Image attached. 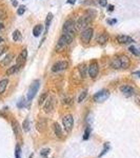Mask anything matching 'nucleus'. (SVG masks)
Here are the masks:
<instances>
[{"label": "nucleus", "mask_w": 140, "mask_h": 158, "mask_svg": "<svg viewBox=\"0 0 140 158\" xmlns=\"http://www.w3.org/2000/svg\"><path fill=\"white\" fill-rule=\"evenodd\" d=\"M74 39V36L71 35V34H67V33H63L62 35L60 36L59 38L58 42H57V46H56V50L57 51H60L62 50L63 48H65L67 46L71 44L73 42Z\"/></svg>", "instance_id": "1"}, {"label": "nucleus", "mask_w": 140, "mask_h": 158, "mask_svg": "<svg viewBox=\"0 0 140 158\" xmlns=\"http://www.w3.org/2000/svg\"><path fill=\"white\" fill-rule=\"evenodd\" d=\"M62 31L63 33H67V34H71V35H75L76 31H77V27H76V23L74 20L72 19H69L64 22L62 27Z\"/></svg>", "instance_id": "2"}, {"label": "nucleus", "mask_w": 140, "mask_h": 158, "mask_svg": "<svg viewBox=\"0 0 140 158\" xmlns=\"http://www.w3.org/2000/svg\"><path fill=\"white\" fill-rule=\"evenodd\" d=\"M91 22H92L91 16H81L76 21V27H77V30H84L90 25Z\"/></svg>", "instance_id": "3"}, {"label": "nucleus", "mask_w": 140, "mask_h": 158, "mask_svg": "<svg viewBox=\"0 0 140 158\" xmlns=\"http://www.w3.org/2000/svg\"><path fill=\"white\" fill-rule=\"evenodd\" d=\"M98 73H99L98 62H97V60H92L88 68V74L90 75V77L92 79H95L98 76Z\"/></svg>", "instance_id": "4"}, {"label": "nucleus", "mask_w": 140, "mask_h": 158, "mask_svg": "<svg viewBox=\"0 0 140 158\" xmlns=\"http://www.w3.org/2000/svg\"><path fill=\"white\" fill-rule=\"evenodd\" d=\"M39 85H40V81L39 80H35L29 87V91H27V101H31L33 100V98L36 96V93L39 90Z\"/></svg>", "instance_id": "5"}, {"label": "nucleus", "mask_w": 140, "mask_h": 158, "mask_svg": "<svg viewBox=\"0 0 140 158\" xmlns=\"http://www.w3.org/2000/svg\"><path fill=\"white\" fill-rule=\"evenodd\" d=\"M93 34H94V30L93 27H86L83 31L81 32V35H80V38H81V41L83 43H90L91 39L93 37Z\"/></svg>", "instance_id": "6"}, {"label": "nucleus", "mask_w": 140, "mask_h": 158, "mask_svg": "<svg viewBox=\"0 0 140 158\" xmlns=\"http://www.w3.org/2000/svg\"><path fill=\"white\" fill-rule=\"evenodd\" d=\"M109 97H110V92L107 90H101V91L97 92L93 98H94V101L96 102H104Z\"/></svg>", "instance_id": "7"}, {"label": "nucleus", "mask_w": 140, "mask_h": 158, "mask_svg": "<svg viewBox=\"0 0 140 158\" xmlns=\"http://www.w3.org/2000/svg\"><path fill=\"white\" fill-rule=\"evenodd\" d=\"M69 68V62L65 60L57 61L56 63H54L52 67V72L54 73H59V72H62L64 70H67Z\"/></svg>", "instance_id": "8"}, {"label": "nucleus", "mask_w": 140, "mask_h": 158, "mask_svg": "<svg viewBox=\"0 0 140 158\" xmlns=\"http://www.w3.org/2000/svg\"><path fill=\"white\" fill-rule=\"evenodd\" d=\"M62 123H63V127H64V130L67 132H71L72 129H73V125H74V118L72 115L67 114L65 115L64 117L62 118Z\"/></svg>", "instance_id": "9"}, {"label": "nucleus", "mask_w": 140, "mask_h": 158, "mask_svg": "<svg viewBox=\"0 0 140 158\" xmlns=\"http://www.w3.org/2000/svg\"><path fill=\"white\" fill-rule=\"evenodd\" d=\"M120 91H121V93L126 97H131V96L135 95V90L131 85H122L120 87Z\"/></svg>", "instance_id": "10"}, {"label": "nucleus", "mask_w": 140, "mask_h": 158, "mask_svg": "<svg viewBox=\"0 0 140 158\" xmlns=\"http://www.w3.org/2000/svg\"><path fill=\"white\" fill-rule=\"evenodd\" d=\"M117 41L120 44H129L134 42V40H133L132 37H130L128 35H119L117 36Z\"/></svg>", "instance_id": "11"}, {"label": "nucleus", "mask_w": 140, "mask_h": 158, "mask_svg": "<svg viewBox=\"0 0 140 158\" xmlns=\"http://www.w3.org/2000/svg\"><path fill=\"white\" fill-rule=\"evenodd\" d=\"M53 109H54V98L50 97L48 99H46L45 104H44V106H43V110L45 113H50V112H52Z\"/></svg>", "instance_id": "12"}, {"label": "nucleus", "mask_w": 140, "mask_h": 158, "mask_svg": "<svg viewBox=\"0 0 140 158\" xmlns=\"http://www.w3.org/2000/svg\"><path fill=\"white\" fill-rule=\"evenodd\" d=\"M120 62H121V69H129L131 65V60L126 55H120Z\"/></svg>", "instance_id": "13"}, {"label": "nucleus", "mask_w": 140, "mask_h": 158, "mask_svg": "<svg viewBox=\"0 0 140 158\" xmlns=\"http://www.w3.org/2000/svg\"><path fill=\"white\" fill-rule=\"evenodd\" d=\"M111 67L115 70H119L121 69V62H120V58L119 56H116L114 58H112L111 60Z\"/></svg>", "instance_id": "14"}, {"label": "nucleus", "mask_w": 140, "mask_h": 158, "mask_svg": "<svg viewBox=\"0 0 140 158\" xmlns=\"http://www.w3.org/2000/svg\"><path fill=\"white\" fill-rule=\"evenodd\" d=\"M21 69V65H12V67H10L8 68V70H6V72H5V74L8 76H11V75H14V74H16L17 72L19 71V70Z\"/></svg>", "instance_id": "15"}, {"label": "nucleus", "mask_w": 140, "mask_h": 158, "mask_svg": "<svg viewBox=\"0 0 140 158\" xmlns=\"http://www.w3.org/2000/svg\"><path fill=\"white\" fill-rule=\"evenodd\" d=\"M42 32H43V25L36 24L33 29V35L35 36V37H39V36L42 34Z\"/></svg>", "instance_id": "16"}, {"label": "nucleus", "mask_w": 140, "mask_h": 158, "mask_svg": "<svg viewBox=\"0 0 140 158\" xmlns=\"http://www.w3.org/2000/svg\"><path fill=\"white\" fill-rule=\"evenodd\" d=\"M13 58H14V55L13 54L5 55V57H4V58L2 59V61H1V65H3V67H8V65L12 62Z\"/></svg>", "instance_id": "17"}, {"label": "nucleus", "mask_w": 140, "mask_h": 158, "mask_svg": "<svg viewBox=\"0 0 140 158\" xmlns=\"http://www.w3.org/2000/svg\"><path fill=\"white\" fill-rule=\"evenodd\" d=\"M109 40V35L107 33H102L98 36V39H97V42L99 44H105Z\"/></svg>", "instance_id": "18"}, {"label": "nucleus", "mask_w": 140, "mask_h": 158, "mask_svg": "<svg viewBox=\"0 0 140 158\" xmlns=\"http://www.w3.org/2000/svg\"><path fill=\"white\" fill-rule=\"evenodd\" d=\"M78 70H79L80 76H81L82 78H86V74H88V67H86V63H82V65H80L79 68H78Z\"/></svg>", "instance_id": "19"}, {"label": "nucleus", "mask_w": 140, "mask_h": 158, "mask_svg": "<svg viewBox=\"0 0 140 158\" xmlns=\"http://www.w3.org/2000/svg\"><path fill=\"white\" fill-rule=\"evenodd\" d=\"M8 79L4 78L2 80H0V94H3L4 91L6 90L8 87Z\"/></svg>", "instance_id": "20"}, {"label": "nucleus", "mask_w": 140, "mask_h": 158, "mask_svg": "<svg viewBox=\"0 0 140 158\" xmlns=\"http://www.w3.org/2000/svg\"><path fill=\"white\" fill-rule=\"evenodd\" d=\"M12 38H13V40H14L15 42L21 41V39H22V36H21L20 31H19V30H15V31L13 32V34H12Z\"/></svg>", "instance_id": "21"}, {"label": "nucleus", "mask_w": 140, "mask_h": 158, "mask_svg": "<svg viewBox=\"0 0 140 158\" xmlns=\"http://www.w3.org/2000/svg\"><path fill=\"white\" fill-rule=\"evenodd\" d=\"M52 20H53V14L52 13H48V16H46V18H45V34L48 33V27H50V24H51V22H52Z\"/></svg>", "instance_id": "22"}, {"label": "nucleus", "mask_w": 140, "mask_h": 158, "mask_svg": "<svg viewBox=\"0 0 140 158\" xmlns=\"http://www.w3.org/2000/svg\"><path fill=\"white\" fill-rule=\"evenodd\" d=\"M54 130H55V134H56L58 137H61L62 136V129H61L60 125L59 123H54Z\"/></svg>", "instance_id": "23"}, {"label": "nucleus", "mask_w": 140, "mask_h": 158, "mask_svg": "<svg viewBox=\"0 0 140 158\" xmlns=\"http://www.w3.org/2000/svg\"><path fill=\"white\" fill-rule=\"evenodd\" d=\"M86 96H88V90L86 89L83 92H81V94H80L79 97H78V102H79V103L80 102H82L86 98Z\"/></svg>", "instance_id": "24"}, {"label": "nucleus", "mask_w": 140, "mask_h": 158, "mask_svg": "<svg viewBox=\"0 0 140 158\" xmlns=\"http://www.w3.org/2000/svg\"><path fill=\"white\" fill-rule=\"evenodd\" d=\"M46 99H48V94H46V93H43V94H42V95L39 97V101H38V104H39V106L43 104L44 102L46 101Z\"/></svg>", "instance_id": "25"}, {"label": "nucleus", "mask_w": 140, "mask_h": 158, "mask_svg": "<svg viewBox=\"0 0 140 158\" xmlns=\"http://www.w3.org/2000/svg\"><path fill=\"white\" fill-rule=\"evenodd\" d=\"M129 50H130V52L132 53V54H134L135 56H139V55H140V52L138 51V49L135 48L134 46H131L130 48H129Z\"/></svg>", "instance_id": "26"}, {"label": "nucleus", "mask_w": 140, "mask_h": 158, "mask_svg": "<svg viewBox=\"0 0 140 158\" xmlns=\"http://www.w3.org/2000/svg\"><path fill=\"white\" fill-rule=\"evenodd\" d=\"M25 6L24 5H19L18 6V10H17V14L19 15V16H21V15H23L24 14V12H25Z\"/></svg>", "instance_id": "27"}, {"label": "nucleus", "mask_w": 140, "mask_h": 158, "mask_svg": "<svg viewBox=\"0 0 140 158\" xmlns=\"http://www.w3.org/2000/svg\"><path fill=\"white\" fill-rule=\"evenodd\" d=\"M15 156H16V158H21V149L19 146H17L15 149Z\"/></svg>", "instance_id": "28"}, {"label": "nucleus", "mask_w": 140, "mask_h": 158, "mask_svg": "<svg viewBox=\"0 0 140 158\" xmlns=\"http://www.w3.org/2000/svg\"><path fill=\"white\" fill-rule=\"evenodd\" d=\"M12 125H13V130H14L15 135H18L19 131H18V123H17V121H16V122H15V121H13Z\"/></svg>", "instance_id": "29"}, {"label": "nucleus", "mask_w": 140, "mask_h": 158, "mask_svg": "<svg viewBox=\"0 0 140 158\" xmlns=\"http://www.w3.org/2000/svg\"><path fill=\"white\" fill-rule=\"evenodd\" d=\"M90 133H91V129L88 127V128L86 129V132H84V136H83V139H84V140L89 139V137H90Z\"/></svg>", "instance_id": "30"}, {"label": "nucleus", "mask_w": 140, "mask_h": 158, "mask_svg": "<svg viewBox=\"0 0 140 158\" xmlns=\"http://www.w3.org/2000/svg\"><path fill=\"white\" fill-rule=\"evenodd\" d=\"M23 130H24L25 132H27L30 130V121L27 120H24V122H23Z\"/></svg>", "instance_id": "31"}, {"label": "nucleus", "mask_w": 140, "mask_h": 158, "mask_svg": "<svg viewBox=\"0 0 140 158\" xmlns=\"http://www.w3.org/2000/svg\"><path fill=\"white\" fill-rule=\"evenodd\" d=\"M109 149H110V146H109V144H107L104 146V149H103L102 150V152L100 153V154H99V157H101V156H103V155L105 154V153L107 152V151H109Z\"/></svg>", "instance_id": "32"}, {"label": "nucleus", "mask_w": 140, "mask_h": 158, "mask_svg": "<svg viewBox=\"0 0 140 158\" xmlns=\"http://www.w3.org/2000/svg\"><path fill=\"white\" fill-rule=\"evenodd\" d=\"M18 108H23V106H25V98H21L20 101L18 102Z\"/></svg>", "instance_id": "33"}, {"label": "nucleus", "mask_w": 140, "mask_h": 158, "mask_svg": "<svg viewBox=\"0 0 140 158\" xmlns=\"http://www.w3.org/2000/svg\"><path fill=\"white\" fill-rule=\"evenodd\" d=\"M98 3L100 4V6L105 8L107 5V0H98Z\"/></svg>", "instance_id": "34"}, {"label": "nucleus", "mask_w": 140, "mask_h": 158, "mask_svg": "<svg viewBox=\"0 0 140 158\" xmlns=\"http://www.w3.org/2000/svg\"><path fill=\"white\" fill-rule=\"evenodd\" d=\"M135 101H136V103L140 104V94L139 93H135Z\"/></svg>", "instance_id": "35"}, {"label": "nucleus", "mask_w": 140, "mask_h": 158, "mask_svg": "<svg viewBox=\"0 0 140 158\" xmlns=\"http://www.w3.org/2000/svg\"><path fill=\"white\" fill-rule=\"evenodd\" d=\"M6 49H8V48H6L5 46H0V57H1L2 54H4V53H5Z\"/></svg>", "instance_id": "36"}, {"label": "nucleus", "mask_w": 140, "mask_h": 158, "mask_svg": "<svg viewBox=\"0 0 140 158\" xmlns=\"http://www.w3.org/2000/svg\"><path fill=\"white\" fill-rule=\"evenodd\" d=\"M48 151H50V150H48V149H44V150L41 151V153H40V154H41L42 156H45V155L48 153Z\"/></svg>", "instance_id": "37"}, {"label": "nucleus", "mask_w": 140, "mask_h": 158, "mask_svg": "<svg viewBox=\"0 0 140 158\" xmlns=\"http://www.w3.org/2000/svg\"><path fill=\"white\" fill-rule=\"evenodd\" d=\"M11 2H12V5L14 6V8H17V6H18V2H17V0H11Z\"/></svg>", "instance_id": "38"}, {"label": "nucleus", "mask_w": 140, "mask_h": 158, "mask_svg": "<svg viewBox=\"0 0 140 158\" xmlns=\"http://www.w3.org/2000/svg\"><path fill=\"white\" fill-rule=\"evenodd\" d=\"M4 18H5V14H4L2 11H0V22H1V20L2 19H4Z\"/></svg>", "instance_id": "39"}, {"label": "nucleus", "mask_w": 140, "mask_h": 158, "mask_svg": "<svg viewBox=\"0 0 140 158\" xmlns=\"http://www.w3.org/2000/svg\"><path fill=\"white\" fill-rule=\"evenodd\" d=\"M107 11H109V12H113V11H114V5L110 4V5L107 6Z\"/></svg>", "instance_id": "40"}, {"label": "nucleus", "mask_w": 140, "mask_h": 158, "mask_svg": "<svg viewBox=\"0 0 140 158\" xmlns=\"http://www.w3.org/2000/svg\"><path fill=\"white\" fill-rule=\"evenodd\" d=\"M116 22H117L116 19H113V20H107V23H110V24H115Z\"/></svg>", "instance_id": "41"}, {"label": "nucleus", "mask_w": 140, "mask_h": 158, "mask_svg": "<svg viewBox=\"0 0 140 158\" xmlns=\"http://www.w3.org/2000/svg\"><path fill=\"white\" fill-rule=\"evenodd\" d=\"M76 1H77V0H67V3H69V4H75Z\"/></svg>", "instance_id": "42"}, {"label": "nucleus", "mask_w": 140, "mask_h": 158, "mask_svg": "<svg viewBox=\"0 0 140 158\" xmlns=\"http://www.w3.org/2000/svg\"><path fill=\"white\" fill-rule=\"evenodd\" d=\"M133 75H134V76H138V77H140V71L134 72V73H133Z\"/></svg>", "instance_id": "43"}, {"label": "nucleus", "mask_w": 140, "mask_h": 158, "mask_svg": "<svg viewBox=\"0 0 140 158\" xmlns=\"http://www.w3.org/2000/svg\"><path fill=\"white\" fill-rule=\"evenodd\" d=\"M4 27V25H3V23L2 22H0V30H2Z\"/></svg>", "instance_id": "44"}, {"label": "nucleus", "mask_w": 140, "mask_h": 158, "mask_svg": "<svg viewBox=\"0 0 140 158\" xmlns=\"http://www.w3.org/2000/svg\"><path fill=\"white\" fill-rule=\"evenodd\" d=\"M2 41H3V39H2V38L0 37V42H2Z\"/></svg>", "instance_id": "45"}]
</instances>
